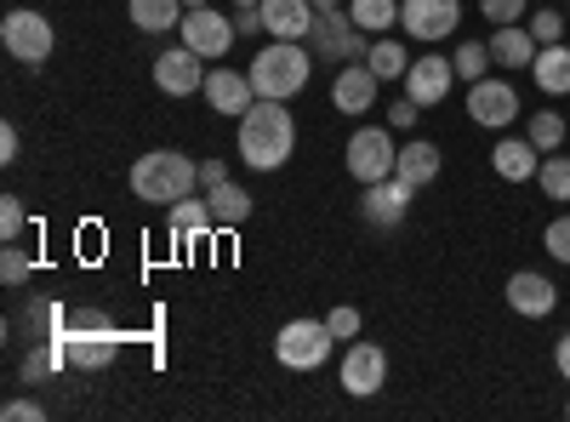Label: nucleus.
Segmentation results:
<instances>
[{
  "label": "nucleus",
  "instance_id": "obj_1",
  "mask_svg": "<svg viewBox=\"0 0 570 422\" xmlns=\"http://www.w3.org/2000/svg\"><path fill=\"white\" fill-rule=\"evenodd\" d=\"M297 149V120L285 104L274 98H257L246 115H240V160L252 171H279L285 160H292Z\"/></svg>",
  "mask_w": 570,
  "mask_h": 422
},
{
  "label": "nucleus",
  "instance_id": "obj_2",
  "mask_svg": "<svg viewBox=\"0 0 570 422\" xmlns=\"http://www.w3.org/2000/svg\"><path fill=\"white\" fill-rule=\"evenodd\" d=\"M52 349L69 371H109L120 360V332H115L109 314L80 308V314H69L63 332H52Z\"/></svg>",
  "mask_w": 570,
  "mask_h": 422
},
{
  "label": "nucleus",
  "instance_id": "obj_3",
  "mask_svg": "<svg viewBox=\"0 0 570 422\" xmlns=\"http://www.w3.org/2000/svg\"><path fill=\"white\" fill-rule=\"evenodd\" d=\"M126 183H131L137 200L171 206V200H183V195L200 189V160H188L183 149H149V155H137V166H131Z\"/></svg>",
  "mask_w": 570,
  "mask_h": 422
},
{
  "label": "nucleus",
  "instance_id": "obj_4",
  "mask_svg": "<svg viewBox=\"0 0 570 422\" xmlns=\"http://www.w3.org/2000/svg\"><path fill=\"white\" fill-rule=\"evenodd\" d=\"M314 52L308 46H297V40H274V46H263V52L252 58V86H257V98H274V104H292L297 91H308V75H314V63H308Z\"/></svg>",
  "mask_w": 570,
  "mask_h": 422
},
{
  "label": "nucleus",
  "instance_id": "obj_5",
  "mask_svg": "<svg viewBox=\"0 0 570 422\" xmlns=\"http://www.w3.org/2000/svg\"><path fill=\"white\" fill-rule=\"evenodd\" d=\"M308 52H314L320 63H365L371 35L354 23L348 7H337V12H320V18H314V29H308Z\"/></svg>",
  "mask_w": 570,
  "mask_h": 422
},
{
  "label": "nucleus",
  "instance_id": "obj_6",
  "mask_svg": "<svg viewBox=\"0 0 570 422\" xmlns=\"http://www.w3.org/2000/svg\"><path fill=\"white\" fill-rule=\"evenodd\" d=\"M0 46L18 58V63H29V69H40L46 58H52V46H58V35H52V18L46 12H35V7H12L7 18H0Z\"/></svg>",
  "mask_w": 570,
  "mask_h": 422
},
{
  "label": "nucleus",
  "instance_id": "obj_7",
  "mask_svg": "<svg viewBox=\"0 0 570 422\" xmlns=\"http://www.w3.org/2000/svg\"><path fill=\"white\" fill-rule=\"evenodd\" d=\"M343 160H348V177L360 183V189H365V183H383V177H394V160H400L394 126H360V131L348 137Z\"/></svg>",
  "mask_w": 570,
  "mask_h": 422
},
{
  "label": "nucleus",
  "instance_id": "obj_8",
  "mask_svg": "<svg viewBox=\"0 0 570 422\" xmlns=\"http://www.w3.org/2000/svg\"><path fill=\"white\" fill-rule=\"evenodd\" d=\"M331 349H337V337H331V325H325V320H292V325H279V337H274L279 365H292V371H314V365H325Z\"/></svg>",
  "mask_w": 570,
  "mask_h": 422
},
{
  "label": "nucleus",
  "instance_id": "obj_9",
  "mask_svg": "<svg viewBox=\"0 0 570 422\" xmlns=\"http://www.w3.org/2000/svg\"><path fill=\"white\" fill-rule=\"evenodd\" d=\"M177 35H183V46L188 52H200L206 63H223V52L234 46V18H217L212 7H195V12H183V23H177Z\"/></svg>",
  "mask_w": 570,
  "mask_h": 422
},
{
  "label": "nucleus",
  "instance_id": "obj_10",
  "mask_svg": "<svg viewBox=\"0 0 570 422\" xmlns=\"http://www.w3.org/2000/svg\"><path fill=\"white\" fill-rule=\"evenodd\" d=\"M462 23V0H400V29L411 40H445Z\"/></svg>",
  "mask_w": 570,
  "mask_h": 422
},
{
  "label": "nucleus",
  "instance_id": "obj_11",
  "mask_svg": "<svg viewBox=\"0 0 570 422\" xmlns=\"http://www.w3.org/2000/svg\"><path fill=\"white\" fill-rule=\"evenodd\" d=\"M468 120L473 126H491V131H502V126H513L519 120V91L508 86V80H473L468 86Z\"/></svg>",
  "mask_w": 570,
  "mask_h": 422
},
{
  "label": "nucleus",
  "instance_id": "obj_12",
  "mask_svg": "<svg viewBox=\"0 0 570 422\" xmlns=\"http://www.w3.org/2000/svg\"><path fill=\"white\" fill-rule=\"evenodd\" d=\"M155 86L166 91V98H195V91L206 86V58L188 52V46H171V52L155 58Z\"/></svg>",
  "mask_w": 570,
  "mask_h": 422
},
{
  "label": "nucleus",
  "instance_id": "obj_13",
  "mask_svg": "<svg viewBox=\"0 0 570 422\" xmlns=\"http://www.w3.org/2000/svg\"><path fill=\"white\" fill-rule=\"evenodd\" d=\"M411 98L422 104V109H434V104H445L451 98V86H456V63H445L440 52H428V58H411V69H405V80H400Z\"/></svg>",
  "mask_w": 570,
  "mask_h": 422
},
{
  "label": "nucleus",
  "instance_id": "obj_14",
  "mask_svg": "<svg viewBox=\"0 0 570 422\" xmlns=\"http://www.w3.org/2000/svg\"><path fill=\"white\" fill-rule=\"evenodd\" d=\"M411 195H416V189L394 171V177H383V183H365L360 212H365V223H376V228H400L405 212H411Z\"/></svg>",
  "mask_w": 570,
  "mask_h": 422
},
{
  "label": "nucleus",
  "instance_id": "obj_15",
  "mask_svg": "<svg viewBox=\"0 0 570 422\" xmlns=\"http://www.w3.org/2000/svg\"><path fill=\"white\" fill-rule=\"evenodd\" d=\"M508 308L513 314H525V320H548L553 308H559V286L548 274H537V268H519V274H508Z\"/></svg>",
  "mask_w": 570,
  "mask_h": 422
},
{
  "label": "nucleus",
  "instance_id": "obj_16",
  "mask_svg": "<svg viewBox=\"0 0 570 422\" xmlns=\"http://www.w3.org/2000/svg\"><path fill=\"white\" fill-rule=\"evenodd\" d=\"M383 383H389V354L376 343H348V354H343V389L354 400H371Z\"/></svg>",
  "mask_w": 570,
  "mask_h": 422
},
{
  "label": "nucleus",
  "instance_id": "obj_17",
  "mask_svg": "<svg viewBox=\"0 0 570 422\" xmlns=\"http://www.w3.org/2000/svg\"><path fill=\"white\" fill-rule=\"evenodd\" d=\"M376 80L371 75V63H343L337 69V80H331V109L337 115H365V109H376Z\"/></svg>",
  "mask_w": 570,
  "mask_h": 422
},
{
  "label": "nucleus",
  "instance_id": "obj_18",
  "mask_svg": "<svg viewBox=\"0 0 570 422\" xmlns=\"http://www.w3.org/2000/svg\"><path fill=\"white\" fill-rule=\"evenodd\" d=\"M200 98H206L217 115H246V109L257 104V86H252V75L217 63V69L206 75V86H200Z\"/></svg>",
  "mask_w": 570,
  "mask_h": 422
},
{
  "label": "nucleus",
  "instance_id": "obj_19",
  "mask_svg": "<svg viewBox=\"0 0 570 422\" xmlns=\"http://www.w3.org/2000/svg\"><path fill=\"white\" fill-rule=\"evenodd\" d=\"M166 228H171V246L206 241V234L217 228V217H212V200H195V195L171 200V206H166Z\"/></svg>",
  "mask_w": 570,
  "mask_h": 422
},
{
  "label": "nucleus",
  "instance_id": "obj_20",
  "mask_svg": "<svg viewBox=\"0 0 570 422\" xmlns=\"http://www.w3.org/2000/svg\"><path fill=\"white\" fill-rule=\"evenodd\" d=\"M394 171L411 183V189H428V183H440V171H445V155H440V144H428V137H411V144H400V160H394Z\"/></svg>",
  "mask_w": 570,
  "mask_h": 422
},
{
  "label": "nucleus",
  "instance_id": "obj_21",
  "mask_svg": "<svg viewBox=\"0 0 570 422\" xmlns=\"http://www.w3.org/2000/svg\"><path fill=\"white\" fill-rule=\"evenodd\" d=\"M485 46H491V63L497 69H531L537 63V35L525 23H497V35Z\"/></svg>",
  "mask_w": 570,
  "mask_h": 422
},
{
  "label": "nucleus",
  "instance_id": "obj_22",
  "mask_svg": "<svg viewBox=\"0 0 570 422\" xmlns=\"http://www.w3.org/2000/svg\"><path fill=\"white\" fill-rule=\"evenodd\" d=\"M314 7L308 0H263V29L274 35V40H308V29H314Z\"/></svg>",
  "mask_w": 570,
  "mask_h": 422
},
{
  "label": "nucleus",
  "instance_id": "obj_23",
  "mask_svg": "<svg viewBox=\"0 0 570 422\" xmlns=\"http://www.w3.org/2000/svg\"><path fill=\"white\" fill-rule=\"evenodd\" d=\"M537 91H548V98H570V46L553 40V46H537Z\"/></svg>",
  "mask_w": 570,
  "mask_h": 422
},
{
  "label": "nucleus",
  "instance_id": "obj_24",
  "mask_svg": "<svg viewBox=\"0 0 570 422\" xmlns=\"http://www.w3.org/2000/svg\"><path fill=\"white\" fill-rule=\"evenodd\" d=\"M491 166H497L502 183H531L537 177V144L531 137H502L491 149Z\"/></svg>",
  "mask_w": 570,
  "mask_h": 422
},
{
  "label": "nucleus",
  "instance_id": "obj_25",
  "mask_svg": "<svg viewBox=\"0 0 570 422\" xmlns=\"http://www.w3.org/2000/svg\"><path fill=\"white\" fill-rule=\"evenodd\" d=\"M183 0H131L126 7V18L137 23V29H149V35H166V29H177L183 23Z\"/></svg>",
  "mask_w": 570,
  "mask_h": 422
},
{
  "label": "nucleus",
  "instance_id": "obj_26",
  "mask_svg": "<svg viewBox=\"0 0 570 422\" xmlns=\"http://www.w3.org/2000/svg\"><path fill=\"white\" fill-rule=\"evenodd\" d=\"M206 200H212L217 228H240V223L252 217V189H240V183H217V189H212Z\"/></svg>",
  "mask_w": 570,
  "mask_h": 422
},
{
  "label": "nucleus",
  "instance_id": "obj_27",
  "mask_svg": "<svg viewBox=\"0 0 570 422\" xmlns=\"http://www.w3.org/2000/svg\"><path fill=\"white\" fill-rule=\"evenodd\" d=\"M365 63H371V75L376 80H405V69H411V52L394 40V35H376L371 40V52H365Z\"/></svg>",
  "mask_w": 570,
  "mask_h": 422
},
{
  "label": "nucleus",
  "instance_id": "obj_28",
  "mask_svg": "<svg viewBox=\"0 0 570 422\" xmlns=\"http://www.w3.org/2000/svg\"><path fill=\"white\" fill-rule=\"evenodd\" d=\"M348 12H354V23L376 40V35H389V29L400 23V0H348Z\"/></svg>",
  "mask_w": 570,
  "mask_h": 422
},
{
  "label": "nucleus",
  "instance_id": "obj_29",
  "mask_svg": "<svg viewBox=\"0 0 570 422\" xmlns=\"http://www.w3.org/2000/svg\"><path fill=\"white\" fill-rule=\"evenodd\" d=\"M451 63H456V80L473 86V80H485V75H491V46H485V40H462Z\"/></svg>",
  "mask_w": 570,
  "mask_h": 422
},
{
  "label": "nucleus",
  "instance_id": "obj_30",
  "mask_svg": "<svg viewBox=\"0 0 570 422\" xmlns=\"http://www.w3.org/2000/svg\"><path fill=\"white\" fill-rule=\"evenodd\" d=\"M525 137H531L542 155H553V149L564 144V115H559V109H537L531 126H525Z\"/></svg>",
  "mask_w": 570,
  "mask_h": 422
},
{
  "label": "nucleus",
  "instance_id": "obj_31",
  "mask_svg": "<svg viewBox=\"0 0 570 422\" xmlns=\"http://www.w3.org/2000/svg\"><path fill=\"white\" fill-rule=\"evenodd\" d=\"M537 183H542L548 200H570V155H548L537 166Z\"/></svg>",
  "mask_w": 570,
  "mask_h": 422
},
{
  "label": "nucleus",
  "instance_id": "obj_32",
  "mask_svg": "<svg viewBox=\"0 0 570 422\" xmlns=\"http://www.w3.org/2000/svg\"><path fill=\"white\" fill-rule=\"evenodd\" d=\"M29 274H35V263H29V252L7 241V252H0V286H23V279H29Z\"/></svg>",
  "mask_w": 570,
  "mask_h": 422
},
{
  "label": "nucleus",
  "instance_id": "obj_33",
  "mask_svg": "<svg viewBox=\"0 0 570 422\" xmlns=\"http://www.w3.org/2000/svg\"><path fill=\"white\" fill-rule=\"evenodd\" d=\"M542 246H548L553 263H570V212H559V217L542 228Z\"/></svg>",
  "mask_w": 570,
  "mask_h": 422
},
{
  "label": "nucleus",
  "instance_id": "obj_34",
  "mask_svg": "<svg viewBox=\"0 0 570 422\" xmlns=\"http://www.w3.org/2000/svg\"><path fill=\"white\" fill-rule=\"evenodd\" d=\"M325 325H331V337H337V343H354V337H360V308H354V303L331 308V314H325Z\"/></svg>",
  "mask_w": 570,
  "mask_h": 422
},
{
  "label": "nucleus",
  "instance_id": "obj_35",
  "mask_svg": "<svg viewBox=\"0 0 570 422\" xmlns=\"http://www.w3.org/2000/svg\"><path fill=\"white\" fill-rule=\"evenodd\" d=\"M564 29H570V18H564V12H548V7H542V12L531 18V35H537V46H553V40H564Z\"/></svg>",
  "mask_w": 570,
  "mask_h": 422
},
{
  "label": "nucleus",
  "instance_id": "obj_36",
  "mask_svg": "<svg viewBox=\"0 0 570 422\" xmlns=\"http://www.w3.org/2000/svg\"><path fill=\"white\" fill-rule=\"evenodd\" d=\"M23 223H29L23 200H18V195H7V200H0V241H18V234H23Z\"/></svg>",
  "mask_w": 570,
  "mask_h": 422
},
{
  "label": "nucleus",
  "instance_id": "obj_37",
  "mask_svg": "<svg viewBox=\"0 0 570 422\" xmlns=\"http://www.w3.org/2000/svg\"><path fill=\"white\" fill-rule=\"evenodd\" d=\"M416 115H422V104L411 98V91H400V98L389 104V126H394V131H411V126H416Z\"/></svg>",
  "mask_w": 570,
  "mask_h": 422
},
{
  "label": "nucleus",
  "instance_id": "obj_38",
  "mask_svg": "<svg viewBox=\"0 0 570 422\" xmlns=\"http://www.w3.org/2000/svg\"><path fill=\"white\" fill-rule=\"evenodd\" d=\"M480 12L491 23H519V18H525V0H480Z\"/></svg>",
  "mask_w": 570,
  "mask_h": 422
},
{
  "label": "nucleus",
  "instance_id": "obj_39",
  "mask_svg": "<svg viewBox=\"0 0 570 422\" xmlns=\"http://www.w3.org/2000/svg\"><path fill=\"white\" fill-rule=\"evenodd\" d=\"M0 416H7V422H40V400H7Z\"/></svg>",
  "mask_w": 570,
  "mask_h": 422
},
{
  "label": "nucleus",
  "instance_id": "obj_40",
  "mask_svg": "<svg viewBox=\"0 0 570 422\" xmlns=\"http://www.w3.org/2000/svg\"><path fill=\"white\" fill-rule=\"evenodd\" d=\"M234 29H240V35H263V7H234Z\"/></svg>",
  "mask_w": 570,
  "mask_h": 422
},
{
  "label": "nucleus",
  "instance_id": "obj_41",
  "mask_svg": "<svg viewBox=\"0 0 570 422\" xmlns=\"http://www.w3.org/2000/svg\"><path fill=\"white\" fill-rule=\"evenodd\" d=\"M217 183H228V160H200V189L212 195Z\"/></svg>",
  "mask_w": 570,
  "mask_h": 422
},
{
  "label": "nucleus",
  "instance_id": "obj_42",
  "mask_svg": "<svg viewBox=\"0 0 570 422\" xmlns=\"http://www.w3.org/2000/svg\"><path fill=\"white\" fill-rule=\"evenodd\" d=\"M0 160H18V126H0Z\"/></svg>",
  "mask_w": 570,
  "mask_h": 422
},
{
  "label": "nucleus",
  "instance_id": "obj_43",
  "mask_svg": "<svg viewBox=\"0 0 570 422\" xmlns=\"http://www.w3.org/2000/svg\"><path fill=\"white\" fill-rule=\"evenodd\" d=\"M553 365H559V377L570 383V332L559 337V349H553Z\"/></svg>",
  "mask_w": 570,
  "mask_h": 422
},
{
  "label": "nucleus",
  "instance_id": "obj_44",
  "mask_svg": "<svg viewBox=\"0 0 570 422\" xmlns=\"http://www.w3.org/2000/svg\"><path fill=\"white\" fill-rule=\"evenodd\" d=\"M308 7H314V12H337V7H343V0H308Z\"/></svg>",
  "mask_w": 570,
  "mask_h": 422
},
{
  "label": "nucleus",
  "instance_id": "obj_45",
  "mask_svg": "<svg viewBox=\"0 0 570 422\" xmlns=\"http://www.w3.org/2000/svg\"><path fill=\"white\" fill-rule=\"evenodd\" d=\"M183 7H188V12H195V7H212V0H183Z\"/></svg>",
  "mask_w": 570,
  "mask_h": 422
},
{
  "label": "nucleus",
  "instance_id": "obj_46",
  "mask_svg": "<svg viewBox=\"0 0 570 422\" xmlns=\"http://www.w3.org/2000/svg\"><path fill=\"white\" fill-rule=\"evenodd\" d=\"M234 7H263V0H234Z\"/></svg>",
  "mask_w": 570,
  "mask_h": 422
},
{
  "label": "nucleus",
  "instance_id": "obj_47",
  "mask_svg": "<svg viewBox=\"0 0 570 422\" xmlns=\"http://www.w3.org/2000/svg\"><path fill=\"white\" fill-rule=\"evenodd\" d=\"M564 18H570V0H564Z\"/></svg>",
  "mask_w": 570,
  "mask_h": 422
},
{
  "label": "nucleus",
  "instance_id": "obj_48",
  "mask_svg": "<svg viewBox=\"0 0 570 422\" xmlns=\"http://www.w3.org/2000/svg\"><path fill=\"white\" fill-rule=\"evenodd\" d=\"M564 416H570V405H564Z\"/></svg>",
  "mask_w": 570,
  "mask_h": 422
}]
</instances>
